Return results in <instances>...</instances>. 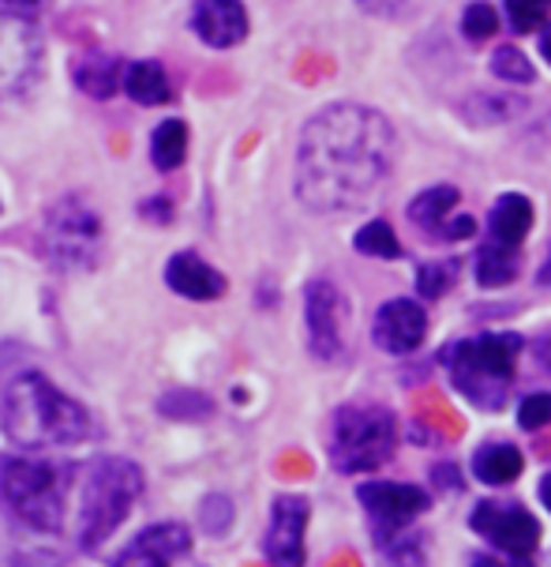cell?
Listing matches in <instances>:
<instances>
[{"label": "cell", "instance_id": "1", "mask_svg": "<svg viewBox=\"0 0 551 567\" xmlns=\"http://www.w3.org/2000/svg\"><path fill=\"white\" fill-rule=\"evenodd\" d=\"M398 140L367 105L337 102L304 124L297 143V199L315 215H350L372 204L394 173Z\"/></svg>", "mask_w": 551, "mask_h": 567}, {"label": "cell", "instance_id": "2", "mask_svg": "<svg viewBox=\"0 0 551 567\" xmlns=\"http://www.w3.org/2000/svg\"><path fill=\"white\" fill-rule=\"evenodd\" d=\"M0 425L23 451L75 447L91 436V417L72 395H64L42 372H23L12 380L0 402Z\"/></svg>", "mask_w": 551, "mask_h": 567}, {"label": "cell", "instance_id": "3", "mask_svg": "<svg viewBox=\"0 0 551 567\" xmlns=\"http://www.w3.org/2000/svg\"><path fill=\"white\" fill-rule=\"evenodd\" d=\"M518 353V334H480V339L450 342L443 364H447L450 383L461 399H469L477 410H502L510 388H514Z\"/></svg>", "mask_w": 551, "mask_h": 567}, {"label": "cell", "instance_id": "4", "mask_svg": "<svg viewBox=\"0 0 551 567\" xmlns=\"http://www.w3.org/2000/svg\"><path fill=\"white\" fill-rule=\"evenodd\" d=\"M143 496V470L132 458L110 455L94 458L83 474L80 493V545L86 553L102 549L113 530L128 518L135 499Z\"/></svg>", "mask_w": 551, "mask_h": 567}, {"label": "cell", "instance_id": "5", "mask_svg": "<svg viewBox=\"0 0 551 567\" xmlns=\"http://www.w3.org/2000/svg\"><path fill=\"white\" fill-rule=\"evenodd\" d=\"M398 447V417L380 402H350L334 410L326 451L337 474H372L391 463Z\"/></svg>", "mask_w": 551, "mask_h": 567}, {"label": "cell", "instance_id": "6", "mask_svg": "<svg viewBox=\"0 0 551 567\" xmlns=\"http://www.w3.org/2000/svg\"><path fill=\"white\" fill-rule=\"evenodd\" d=\"M72 470L38 458H0V499L31 530L56 534L64 523Z\"/></svg>", "mask_w": 551, "mask_h": 567}, {"label": "cell", "instance_id": "7", "mask_svg": "<svg viewBox=\"0 0 551 567\" xmlns=\"http://www.w3.org/2000/svg\"><path fill=\"white\" fill-rule=\"evenodd\" d=\"M42 252L61 271H91L102 256V218L83 196H64L45 210Z\"/></svg>", "mask_w": 551, "mask_h": 567}, {"label": "cell", "instance_id": "8", "mask_svg": "<svg viewBox=\"0 0 551 567\" xmlns=\"http://www.w3.org/2000/svg\"><path fill=\"white\" fill-rule=\"evenodd\" d=\"M45 38L23 12H0V102H19L42 83Z\"/></svg>", "mask_w": 551, "mask_h": 567}, {"label": "cell", "instance_id": "9", "mask_svg": "<svg viewBox=\"0 0 551 567\" xmlns=\"http://www.w3.org/2000/svg\"><path fill=\"white\" fill-rule=\"evenodd\" d=\"M304 323L308 350L319 361H337L345 353V327H350V301L331 278H315L304 290Z\"/></svg>", "mask_w": 551, "mask_h": 567}, {"label": "cell", "instance_id": "10", "mask_svg": "<svg viewBox=\"0 0 551 567\" xmlns=\"http://www.w3.org/2000/svg\"><path fill=\"white\" fill-rule=\"evenodd\" d=\"M469 526L472 534L485 537L491 549L514 556V560L529 556L540 542V523L514 499H480L469 515Z\"/></svg>", "mask_w": 551, "mask_h": 567}, {"label": "cell", "instance_id": "11", "mask_svg": "<svg viewBox=\"0 0 551 567\" xmlns=\"http://www.w3.org/2000/svg\"><path fill=\"white\" fill-rule=\"evenodd\" d=\"M356 499H361V507L367 512V518H372V530L380 545H391L394 537H402L405 526L428 512V504H432V496L424 493V488L398 485V482H367L361 493H356Z\"/></svg>", "mask_w": 551, "mask_h": 567}, {"label": "cell", "instance_id": "12", "mask_svg": "<svg viewBox=\"0 0 551 567\" xmlns=\"http://www.w3.org/2000/svg\"><path fill=\"white\" fill-rule=\"evenodd\" d=\"M308 507L304 496H278L270 504V526L263 537V556L270 567H304V534H308Z\"/></svg>", "mask_w": 551, "mask_h": 567}, {"label": "cell", "instance_id": "13", "mask_svg": "<svg viewBox=\"0 0 551 567\" xmlns=\"http://www.w3.org/2000/svg\"><path fill=\"white\" fill-rule=\"evenodd\" d=\"M424 334H428V312H424L417 301H409V297L386 301L372 320V342L380 346L383 353H394V358H405V353L420 350Z\"/></svg>", "mask_w": 551, "mask_h": 567}, {"label": "cell", "instance_id": "14", "mask_svg": "<svg viewBox=\"0 0 551 567\" xmlns=\"http://www.w3.org/2000/svg\"><path fill=\"white\" fill-rule=\"evenodd\" d=\"M191 31L210 50H233L248 38V8L240 0H191Z\"/></svg>", "mask_w": 551, "mask_h": 567}, {"label": "cell", "instance_id": "15", "mask_svg": "<svg viewBox=\"0 0 551 567\" xmlns=\"http://www.w3.org/2000/svg\"><path fill=\"white\" fill-rule=\"evenodd\" d=\"M188 553L191 534L180 523H158L135 537L128 549H121L113 567H177L180 560H188Z\"/></svg>", "mask_w": 551, "mask_h": 567}, {"label": "cell", "instance_id": "16", "mask_svg": "<svg viewBox=\"0 0 551 567\" xmlns=\"http://www.w3.org/2000/svg\"><path fill=\"white\" fill-rule=\"evenodd\" d=\"M166 286L188 301H218L226 293V275L196 252H177L166 264Z\"/></svg>", "mask_w": 551, "mask_h": 567}, {"label": "cell", "instance_id": "17", "mask_svg": "<svg viewBox=\"0 0 551 567\" xmlns=\"http://www.w3.org/2000/svg\"><path fill=\"white\" fill-rule=\"evenodd\" d=\"M124 72L128 64H121V56H110V53H83L72 61V83L80 86L83 94H91L94 102H105L124 86Z\"/></svg>", "mask_w": 551, "mask_h": 567}, {"label": "cell", "instance_id": "18", "mask_svg": "<svg viewBox=\"0 0 551 567\" xmlns=\"http://www.w3.org/2000/svg\"><path fill=\"white\" fill-rule=\"evenodd\" d=\"M533 229V204L521 192H507L491 204L488 215V241L502 248H521V241Z\"/></svg>", "mask_w": 551, "mask_h": 567}, {"label": "cell", "instance_id": "19", "mask_svg": "<svg viewBox=\"0 0 551 567\" xmlns=\"http://www.w3.org/2000/svg\"><path fill=\"white\" fill-rule=\"evenodd\" d=\"M521 470H526V455H521L514 444H485L472 455V474H477V482L496 485V488L518 482Z\"/></svg>", "mask_w": 551, "mask_h": 567}, {"label": "cell", "instance_id": "20", "mask_svg": "<svg viewBox=\"0 0 551 567\" xmlns=\"http://www.w3.org/2000/svg\"><path fill=\"white\" fill-rule=\"evenodd\" d=\"M124 91H128L132 102L139 105H166L173 102V83L166 69L158 61H135L124 72Z\"/></svg>", "mask_w": 551, "mask_h": 567}, {"label": "cell", "instance_id": "21", "mask_svg": "<svg viewBox=\"0 0 551 567\" xmlns=\"http://www.w3.org/2000/svg\"><path fill=\"white\" fill-rule=\"evenodd\" d=\"M461 192L454 185H435V188H424L417 199L409 204V218L417 223L420 229H428V234L439 237V229L450 223V210L458 207Z\"/></svg>", "mask_w": 551, "mask_h": 567}, {"label": "cell", "instance_id": "22", "mask_svg": "<svg viewBox=\"0 0 551 567\" xmlns=\"http://www.w3.org/2000/svg\"><path fill=\"white\" fill-rule=\"evenodd\" d=\"M184 158H188V124H184L180 117L162 121L158 128L150 132V162H154V169L173 173V169L184 166Z\"/></svg>", "mask_w": 551, "mask_h": 567}, {"label": "cell", "instance_id": "23", "mask_svg": "<svg viewBox=\"0 0 551 567\" xmlns=\"http://www.w3.org/2000/svg\"><path fill=\"white\" fill-rule=\"evenodd\" d=\"M521 271V252L518 248H502L485 241L477 252V282L485 290H499V286H510Z\"/></svg>", "mask_w": 551, "mask_h": 567}, {"label": "cell", "instance_id": "24", "mask_svg": "<svg viewBox=\"0 0 551 567\" xmlns=\"http://www.w3.org/2000/svg\"><path fill=\"white\" fill-rule=\"evenodd\" d=\"M526 110V99L518 94H472L469 102H461V117L472 128H485V124H507Z\"/></svg>", "mask_w": 551, "mask_h": 567}, {"label": "cell", "instance_id": "25", "mask_svg": "<svg viewBox=\"0 0 551 567\" xmlns=\"http://www.w3.org/2000/svg\"><path fill=\"white\" fill-rule=\"evenodd\" d=\"M353 245H356V252L375 256V259H402L398 234H394L391 223H383V218H375V223H367V226L356 229Z\"/></svg>", "mask_w": 551, "mask_h": 567}, {"label": "cell", "instance_id": "26", "mask_svg": "<svg viewBox=\"0 0 551 567\" xmlns=\"http://www.w3.org/2000/svg\"><path fill=\"white\" fill-rule=\"evenodd\" d=\"M158 410L166 413V417H177V421H199V417H207V413L215 410V402L202 395V391L180 388V391H169V395L158 402Z\"/></svg>", "mask_w": 551, "mask_h": 567}, {"label": "cell", "instance_id": "27", "mask_svg": "<svg viewBox=\"0 0 551 567\" xmlns=\"http://www.w3.org/2000/svg\"><path fill=\"white\" fill-rule=\"evenodd\" d=\"M458 271H461V267L454 264V259H447V264H435V259L420 264V271H417L420 297H428V301H439V297L450 290V282H458Z\"/></svg>", "mask_w": 551, "mask_h": 567}, {"label": "cell", "instance_id": "28", "mask_svg": "<svg viewBox=\"0 0 551 567\" xmlns=\"http://www.w3.org/2000/svg\"><path fill=\"white\" fill-rule=\"evenodd\" d=\"M491 72L507 83H533V75H537L529 56L521 53L518 45H499V50L491 53Z\"/></svg>", "mask_w": 551, "mask_h": 567}, {"label": "cell", "instance_id": "29", "mask_svg": "<svg viewBox=\"0 0 551 567\" xmlns=\"http://www.w3.org/2000/svg\"><path fill=\"white\" fill-rule=\"evenodd\" d=\"M507 16L518 34L540 31L551 16V0H507Z\"/></svg>", "mask_w": 551, "mask_h": 567}, {"label": "cell", "instance_id": "30", "mask_svg": "<svg viewBox=\"0 0 551 567\" xmlns=\"http://www.w3.org/2000/svg\"><path fill=\"white\" fill-rule=\"evenodd\" d=\"M496 31H499V16L485 0H477V4H469L466 12H461V34H466L469 42H488Z\"/></svg>", "mask_w": 551, "mask_h": 567}, {"label": "cell", "instance_id": "31", "mask_svg": "<svg viewBox=\"0 0 551 567\" xmlns=\"http://www.w3.org/2000/svg\"><path fill=\"white\" fill-rule=\"evenodd\" d=\"M199 518H202V530L207 534H226L229 523H233V499L221 496V493H210L207 499L199 504Z\"/></svg>", "mask_w": 551, "mask_h": 567}, {"label": "cell", "instance_id": "32", "mask_svg": "<svg viewBox=\"0 0 551 567\" xmlns=\"http://www.w3.org/2000/svg\"><path fill=\"white\" fill-rule=\"evenodd\" d=\"M518 425L526 432H537V429L551 425V391H537V395L518 402Z\"/></svg>", "mask_w": 551, "mask_h": 567}, {"label": "cell", "instance_id": "33", "mask_svg": "<svg viewBox=\"0 0 551 567\" xmlns=\"http://www.w3.org/2000/svg\"><path fill=\"white\" fill-rule=\"evenodd\" d=\"M364 16H380V19H409L417 16L420 0H356Z\"/></svg>", "mask_w": 551, "mask_h": 567}, {"label": "cell", "instance_id": "34", "mask_svg": "<svg viewBox=\"0 0 551 567\" xmlns=\"http://www.w3.org/2000/svg\"><path fill=\"white\" fill-rule=\"evenodd\" d=\"M139 215L147 218V223H154V226H166V223H173V199L169 196H150V199H143L139 204Z\"/></svg>", "mask_w": 551, "mask_h": 567}, {"label": "cell", "instance_id": "35", "mask_svg": "<svg viewBox=\"0 0 551 567\" xmlns=\"http://www.w3.org/2000/svg\"><path fill=\"white\" fill-rule=\"evenodd\" d=\"M472 234H477V218H469V215L450 218V223L439 229L443 241H466V237H472Z\"/></svg>", "mask_w": 551, "mask_h": 567}, {"label": "cell", "instance_id": "36", "mask_svg": "<svg viewBox=\"0 0 551 567\" xmlns=\"http://www.w3.org/2000/svg\"><path fill=\"white\" fill-rule=\"evenodd\" d=\"M537 286H540V290H548V293H551V241H548L544 264H540V271H537Z\"/></svg>", "mask_w": 551, "mask_h": 567}, {"label": "cell", "instance_id": "37", "mask_svg": "<svg viewBox=\"0 0 551 567\" xmlns=\"http://www.w3.org/2000/svg\"><path fill=\"white\" fill-rule=\"evenodd\" d=\"M4 4H8V8H15V12H23V16H27V12H34V8L42 4V0H4Z\"/></svg>", "mask_w": 551, "mask_h": 567}, {"label": "cell", "instance_id": "38", "mask_svg": "<svg viewBox=\"0 0 551 567\" xmlns=\"http://www.w3.org/2000/svg\"><path fill=\"white\" fill-rule=\"evenodd\" d=\"M472 567H514V564L499 560V556H477V560H472Z\"/></svg>", "mask_w": 551, "mask_h": 567}, {"label": "cell", "instance_id": "39", "mask_svg": "<svg viewBox=\"0 0 551 567\" xmlns=\"http://www.w3.org/2000/svg\"><path fill=\"white\" fill-rule=\"evenodd\" d=\"M540 53H544V61L551 64V23L544 27V34H540Z\"/></svg>", "mask_w": 551, "mask_h": 567}, {"label": "cell", "instance_id": "40", "mask_svg": "<svg viewBox=\"0 0 551 567\" xmlns=\"http://www.w3.org/2000/svg\"><path fill=\"white\" fill-rule=\"evenodd\" d=\"M540 504L551 512V474H544V482H540Z\"/></svg>", "mask_w": 551, "mask_h": 567}]
</instances>
